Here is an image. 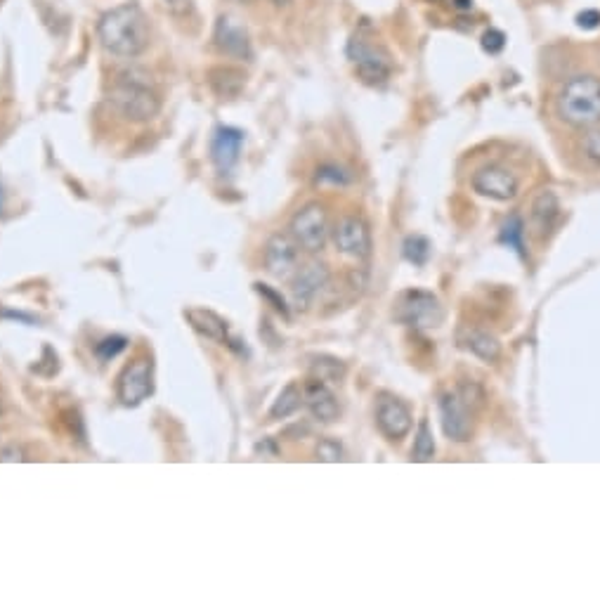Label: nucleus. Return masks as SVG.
I'll return each instance as SVG.
<instances>
[{
    "mask_svg": "<svg viewBox=\"0 0 600 603\" xmlns=\"http://www.w3.org/2000/svg\"><path fill=\"white\" fill-rule=\"evenodd\" d=\"M504 45H506V36L497 29H489L487 34L482 36V48H485L489 55L501 53V50H504Z\"/></svg>",
    "mask_w": 600,
    "mask_h": 603,
    "instance_id": "31",
    "label": "nucleus"
},
{
    "mask_svg": "<svg viewBox=\"0 0 600 603\" xmlns=\"http://www.w3.org/2000/svg\"><path fill=\"white\" fill-rule=\"evenodd\" d=\"M168 5H171V8H187V0H166Z\"/></svg>",
    "mask_w": 600,
    "mask_h": 603,
    "instance_id": "36",
    "label": "nucleus"
},
{
    "mask_svg": "<svg viewBox=\"0 0 600 603\" xmlns=\"http://www.w3.org/2000/svg\"><path fill=\"white\" fill-rule=\"evenodd\" d=\"M582 149L586 154V159L593 161V164L600 166V128H589V133L584 135L582 140Z\"/></svg>",
    "mask_w": 600,
    "mask_h": 603,
    "instance_id": "30",
    "label": "nucleus"
},
{
    "mask_svg": "<svg viewBox=\"0 0 600 603\" xmlns=\"http://www.w3.org/2000/svg\"><path fill=\"white\" fill-rule=\"evenodd\" d=\"M213 43L220 53L232 57V60H251V41L249 31L241 27L237 19L220 17L213 31Z\"/></svg>",
    "mask_w": 600,
    "mask_h": 603,
    "instance_id": "15",
    "label": "nucleus"
},
{
    "mask_svg": "<svg viewBox=\"0 0 600 603\" xmlns=\"http://www.w3.org/2000/svg\"><path fill=\"white\" fill-rule=\"evenodd\" d=\"M208 83H211L215 95L237 97L241 90H244L246 74L234 67H215L211 69V74H208Z\"/></svg>",
    "mask_w": 600,
    "mask_h": 603,
    "instance_id": "20",
    "label": "nucleus"
},
{
    "mask_svg": "<svg viewBox=\"0 0 600 603\" xmlns=\"http://www.w3.org/2000/svg\"><path fill=\"white\" fill-rule=\"evenodd\" d=\"M315 457L319 462H343V445L334 438H322L315 447Z\"/></svg>",
    "mask_w": 600,
    "mask_h": 603,
    "instance_id": "28",
    "label": "nucleus"
},
{
    "mask_svg": "<svg viewBox=\"0 0 600 603\" xmlns=\"http://www.w3.org/2000/svg\"><path fill=\"white\" fill-rule=\"evenodd\" d=\"M289 232L298 242L300 249L308 251V254H319L331 237L329 213H326L324 204H319V201L305 204L303 209L291 218Z\"/></svg>",
    "mask_w": 600,
    "mask_h": 603,
    "instance_id": "6",
    "label": "nucleus"
},
{
    "mask_svg": "<svg viewBox=\"0 0 600 603\" xmlns=\"http://www.w3.org/2000/svg\"><path fill=\"white\" fill-rule=\"evenodd\" d=\"M376 426L381 436L388 438L390 443H400V440L409 436L414 426L412 410L397 395L381 393L376 400Z\"/></svg>",
    "mask_w": 600,
    "mask_h": 603,
    "instance_id": "9",
    "label": "nucleus"
},
{
    "mask_svg": "<svg viewBox=\"0 0 600 603\" xmlns=\"http://www.w3.org/2000/svg\"><path fill=\"white\" fill-rule=\"evenodd\" d=\"M303 405H305V400H303V386L289 384V386L284 388L282 393L277 395L275 405H272V410H270V417H272V419H286V417H293V414H296Z\"/></svg>",
    "mask_w": 600,
    "mask_h": 603,
    "instance_id": "21",
    "label": "nucleus"
},
{
    "mask_svg": "<svg viewBox=\"0 0 600 603\" xmlns=\"http://www.w3.org/2000/svg\"><path fill=\"white\" fill-rule=\"evenodd\" d=\"M456 393H459V398L466 402L468 407H471L473 412H478V410H482V407H485V400H487V395H485V388H482L478 381H461L459 386H456Z\"/></svg>",
    "mask_w": 600,
    "mask_h": 603,
    "instance_id": "24",
    "label": "nucleus"
},
{
    "mask_svg": "<svg viewBox=\"0 0 600 603\" xmlns=\"http://www.w3.org/2000/svg\"><path fill=\"white\" fill-rule=\"evenodd\" d=\"M577 24L582 29H596V27H600V12L598 10H584L582 15L577 17Z\"/></svg>",
    "mask_w": 600,
    "mask_h": 603,
    "instance_id": "33",
    "label": "nucleus"
},
{
    "mask_svg": "<svg viewBox=\"0 0 600 603\" xmlns=\"http://www.w3.org/2000/svg\"><path fill=\"white\" fill-rule=\"evenodd\" d=\"M187 322L192 324L194 329H197L199 334H204L206 339H213L218 343H227L230 341V332H227V322L220 317L218 313H213V310L206 308H189L187 313Z\"/></svg>",
    "mask_w": 600,
    "mask_h": 603,
    "instance_id": "19",
    "label": "nucleus"
},
{
    "mask_svg": "<svg viewBox=\"0 0 600 603\" xmlns=\"http://www.w3.org/2000/svg\"><path fill=\"white\" fill-rule=\"evenodd\" d=\"M459 346L482 362H497L501 358V343L497 336L480 327H461L456 334Z\"/></svg>",
    "mask_w": 600,
    "mask_h": 603,
    "instance_id": "18",
    "label": "nucleus"
},
{
    "mask_svg": "<svg viewBox=\"0 0 600 603\" xmlns=\"http://www.w3.org/2000/svg\"><path fill=\"white\" fill-rule=\"evenodd\" d=\"M241 147H244V133L239 128L220 126L215 128L211 138V161L220 173H230L237 166Z\"/></svg>",
    "mask_w": 600,
    "mask_h": 603,
    "instance_id": "17",
    "label": "nucleus"
},
{
    "mask_svg": "<svg viewBox=\"0 0 600 603\" xmlns=\"http://www.w3.org/2000/svg\"><path fill=\"white\" fill-rule=\"evenodd\" d=\"M303 400L312 417L322 421V424H334V421L341 417V405H338L336 393L331 391L329 384H324V381L312 379L310 376L303 386Z\"/></svg>",
    "mask_w": 600,
    "mask_h": 603,
    "instance_id": "16",
    "label": "nucleus"
},
{
    "mask_svg": "<svg viewBox=\"0 0 600 603\" xmlns=\"http://www.w3.org/2000/svg\"><path fill=\"white\" fill-rule=\"evenodd\" d=\"M556 114L572 128L600 126V76L577 74L567 79L558 90Z\"/></svg>",
    "mask_w": 600,
    "mask_h": 603,
    "instance_id": "2",
    "label": "nucleus"
},
{
    "mask_svg": "<svg viewBox=\"0 0 600 603\" xmlns=\"http://www.w3.org/2000/svg\"><path fill=\"white\" fill-rule=\"evenodd\" d=\"M317 183H331V185H348L350 183V173L341 166H322L317 168Z\"/></svg>",
    "mask_w": 600,
    "mask_h": 603,
    "instance_id": "29",
    "label": "nucleus"
},
{
    "mask_svg": "<svg viewBox=\"0 0 600 603\" xmlns=\"http://www.w3.org/2000/svg\"><path fill=\"white\" fill-rule=\"evenodd\" d=\"M5 206V194H3V187H0V211H3Z\"/></svg>",
    "mask_w": 600,
    "mask_h": 603,
    "instance_id": "37",
    "label": "nucleus"
},
{
    "mask_svg": "<svg viewBox=\"0 0 600 603\" xmlns=\"http://www.w3.org/2000/svg\"><path fill=\"white\" fill-rule=\"evenodd\" d=\"M154 391V365L149 358H138L123 369L119 376V400L126 407L140 405L142 400H147Z\"/></svg>",
    "mask_w": 600,
    "mask_h": 603,
    "instance_id": "11",
    "label": "nucleus"
},
{
    "mask_svg": "<svg viewBox=\"0 0 600 603\" xmlns=\"http://www.w3.org/2000/svg\"><path fill=\"white\" fill-rule=\"evenodd\" d=\"M523 237H525V225H523V220H520L518 216L508 218V223L504 225V228H501V242L508 244V246H511V249H515L520 256H523V254H525V249H523Z\"/></svg>",
    "mask_w": 600,
    "mask_h": 603,
    "instance_id": "25",
    "label": "nucleus"
},
{
    "mask_svg": "<svg viewBox=\"0 0 600 603\" xmlns=\"http://www.w3.org/2000/svg\"><path fill=\"white\" fill-rule=\"evenodd\" d=\"M348 57L355 67L357 79L367 86H386L393 76V57L381 43L364 31H357L348 43Z\"/></svg>",
    "mask_w": 600,
    "mask_h": 603,
    "instance_id": "3",
    "label": "nucleus"
},
{
    "mask_svg": "<svg viewBox=\"0 0 600 603\" xmlns=\"http://www.w3.org/2000/svg\"><path fill=\"white\" fill-rule=\"evenodd\" d=\"M393 315L397 322L414 329L440 327L442 320H445V310H442L440 298L423 289L402 291L395 301Z\"/></svg>",
    "mask_w": 600,
    "mask_h": 603,
    "instance_id": "5",
    "label": "nucleus"
},
{
    "mask_svg": "<svg viewBox=\"0 0 600 603\" xmlns=\"http://www.w3.org/2000/svg\"><path fill=\"white\" fill-rule=\"evenodd\" d=\"M440 424L442 431L454 443H468L473 436V410L459 398L456 391L440 395Z\"/></svg>",
    "mask_w": 600,
    "mask_h": 603,
    "instance_id": "12",
    "label": "nucleus"
},
{
    "mask_svg": "<svg viewBox=\"0 0 600 603\" xmlns=\"http://www.w3.org/2000/svg\"><path fill=\"white\" fill-rule=\"evenodd\" d=\"M473 190L480 197L494 199V201H511L518 197L520 192V180L511 168L501 164H485L473 173L471 178Z\"/></svg>",
    "mask_w": 600,
    "mask_h": 603,
    "instance_id": "10",
    "label": "nucleus"
},
{
    "mask_svg": "<svg viewBox=\"0 0 600 603\" xmlns=\"http://www.w3.org/2000/svg\"><path fill=\"white\" fill-rule=\"evenodd\" d=\"M232 3H253V0H232Z\"/></svg>",
    "mask_w": 600,
    "mask_h": 603,
    "instance_id": "40",
    "label": "nucleus"
},
{
    "mask_svg": "<svg viewBox=\"0 0 600 603\" xmlns=\"http://www.w3.org/2000/svg\"><path fill=\"white\" fill-rule=\"evenodd\" d=\"M300 251L303 249L291 237V232H277L265 244V272L270 277H275L277 282H291L300 268Z\"/></svg>",
    "mask_w": 600,
    "mask_h": 603,
    "instance_id": "7",
    "label": "nucleus"
},
{
    "mask_svg": "<svg viewBox=\"0 0 600 603\" xmlns=\"http://www.w3.org/2000/svg\"><path fill=\"white\" fill-rule=\"evenodd\" d=\"M428 3H435V5H442V3H447V0H428Z\"/></svg>",
    "mask_w": 600,
    "mask_h": 603,
    "instance_id": "38",
    "label": "nucleus"
},
{
    "mask_svg": "<svg viewBox=\"0 0 600 603\" xmlns=\"http://www.w3.org/2000/svg\"><path fill=\"white\" fill-rule=\"evenodd\" d=\"M102 48L121 60H133L149 45V24L138 3H126L102 15L97 24Z\"/></svg>",
    "mask_w": 600,
    "mask_h": 603,
    "instance_id": "1",
    "label": "nucleus"
},
{
    "mask_svg": "<svg viewBox=\"0 0 600 603\" xmlns=\"http://www.w3.org/2000/svg\"><path fill=\"white\" fill-rule=\"evenodd\" d=\"M26 459H29L26 457V452L17 445L3 447V450H0V462H26Z\"/></svg>",
    "mask_w": 600,
    "mask_h": 603,
    "instance_id": "32",
    "label": "nucleus"
},
{
    "mask_svg": "<svg viewBox=\"0 0 600 603\" xmlns=\"http://www.w3.org/2000/svg\"><path fill=\"white\" fill-rule=\"evenodd\" d=\"M435 457V438H433V429L426 419H421L419 429H416L414 436V450H412V459L414 462H433Z\"/></svg>",
    "mask_w": 600,
    "mask_h": 603,
    "instance_id": "23",
    "label": "nucleus"
},
{
    "mask_svg": "<svg viewBox=\"0 0 600 603\" xmlns=\"http://www.w3.org/2000/svg\"><path fill=\"white\" fill-rule=\"evenodd\" d=\"M454 8H459V10H471V8H473V0H454Z\"/></svg>",
    "mask_w": 600,
    "mask_h": 603,
    "instance_id": "35",
    "label": "nucleus"
},
{
    "mask_svg": "<svg viewBox=\"0 0 600 603\" xmlns=\"http://www.w3.org/2000/svg\"><path fill=\"white\" fill-rule=\"evenodd\" d=\"M404 258H407L409 263L414 265H423L430 258V242L426 237L414 235L407 237V242H404Z\"/></svg>",
    "mask_w": 600,
    "mask_h": 603,
    "instance_id": "26",
    "label": "nucleus"
},
{
    "mask_svg": "<svg viewBox=\"0 0 600 603\" xmlns=\"http://www.w3.org/2000/svg\"><path fill=\"white\" fill-rule=\"evenodd\" d=\"M126 346H128L126 336H107V339H102L95 346V355L102 362H109V360H114L119 353H123V350H126Z\"/></svg>",
    "mask_w": 600,
    "mask_h": 603,
    "instance_id": "27",
    "label": "nucleus"
},
{
    "mask_svg": "<svg viewBox=\"0 0 600 603\" xmlns=\"http://www.w3.org/2000/svg\"><path fill=\"white\" fill-rule=\"evenodd\" d=\"M331 239L338 254L355 258V261H367L371 256V228L362 216H343L331 230Z\"/></svg>",
    "mask_w": 600,
    "mask_h": 603,
    "instance_id": "8",
    "label": "nucleus"
},
{
    "mask_svg": "<svg viewBox=\"0 0 600 603\" xmlns=\"http://www.w3.org/2000/svg\"><path fill=\"white\" fill-rule=\"evenodd\" d=\"M277 5H286V3H291V0H275Z\"/></svg>",
    "mask_w": 600,
    "mask_h": 603,
    "instance_id": "39",
    "label": "nucleus"
},
{
    "mask_svg": "<svg viewBox=\"0 0 600 603\" xmlns=\"http://www.w3.org/2000/svg\"><path fill=\"white\" fill-rule=\"evenodd\" d=\"M256 287H258V291H260V294H263V296H267V298H270V301H272V303H275V308L279 310V313H284V315H286V306H284V298H279V296L275 294V291H270V289H267V287H265V284H256Z\"/></svg>",
    "mask_w": 600,
    "mask_h": 603,
    "instance_id": "34",
    "label": "nucleus"
},
{
    "mask_svg": "<svg viewBox=\"0 0 600 603\" xmlns=\"http://www.w3.org/2000/svg\"><path fill=\"white\" fill-rule=\"evenodd\" d=\"M109 105L116 109V114L133 123L152 121L161 112V100L154 88L135 79L116 81L109 90Z\"/></svg>",
    "mask_w": 600,
    "mask_h": 603,
    "instance_id": "4",
    "label": "nucleus"
},
{
    "mask_svg": "<svg viewBox=\"0 0 600 603\" xmlns=\"http://www.w3.org/2000/svg\"><path fill=\"white\" fill-rule=\"evenodd\" d=\"M563 218V209L556 192L541 190L530 204V218H527V230L534 239H549Z\"/></svg>",
    "mask_w": 600,
    "mask_h": 603,
    "instance_id": "14",
    "label": "nucleus"
},
{
    "mask_svg": "<svg viewBox=\"0 0 600 603\" xmlns=\"http://www.w3.org/2000/svg\"><path fill=\"white\" fill-rule=\"evenodd\" d=\"M331 270L322 261H312L308 265H300L296 275L291 280V296L296 308L305 310L317 301V296L329 287Z\"/></svg>",
    "mask_w": 600,
    "mask_h": 603,
    "instance_id": "13",
    "label": "nucleus"
},
{
    "mask_svg": "<svg viewBox=\"0 0 600 603\" xmlns=\"http://www.w3.org/2000/svg\"><path fill=\"white\" fill-rule=\"evenodd\" d=\"M310 376L324 381V384H341L345 365L338 358H331V355H319V358H312L310 362Z\"/></svg>",
    "mask_w": 600,
    "mask_h": 603,
    "instance_id": "22",
    "label": "nucleus"
}]
</instances>
